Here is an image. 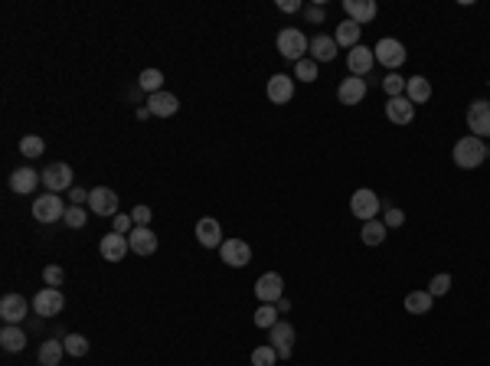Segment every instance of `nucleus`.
<instances>
[{"mask_svg":"<svg viewBox=\"0 0 490 366\" xmlns=\"http://www.w3.org/2000/svg\"><path fill=\"white\" fill-rule=\"evenodd\" d=\"M89 210H92L95 216H108V219H115V216H118V193L108 190V187L89 190Z\"/></svg>","mask_w":490,"mask_h":366,"instance_id":"obj_6","label":"nucleus"},{"mask_svg":"<svg viewBox=\"0 0 490 366\" xmlns=\"http://www.w3.org/2000/svg\"><path fill=\"white\" fill-rule=\"evenodd\" d=\"M62 222H66L69 229H82L85 222H89V210H82V206H76V203H69V210H66V216H62Z\"/></svg>","mask_w":490,"mask_h":366,"instance_id":"obj_35","label":"nucleus"},{"mask_svg":"<svg viewBox=\"0 0 490 366\" xmlns=\"http://www.w3.org/2000/svg\"><path fill=\"white\" fill-rule=\"evenodd\" d=\"M347 66H350V72H353V76H360L363 79L366 72H370L372 66H376V52L370 50V46H353V50L347 52Z\"/></svg>","mask_w":490,"mask_h":366,"instance_id":"obj_18","label":"nucleus"},{"mask_svg":"<svg viewBox=\"0 0 490 366\" xmlns=\"http://www.w3.org/2000/svg\"><path fill=\"white\" fill-rule=\"evenodd\" d=\"M360 33H363V26L353 23V20H343V23L334 30V40H337V46L353 50V46H360Z\"/></svg>","mask_w":490,"mask_h":366,"instance_id":"obj_27","label":"nucleus"},{"mask_svg":"<svg viewBox=\"0 0 490 366\" xmlns=\"http://www.w3.org/2000/svg\"><path fill=\"white\" fill-rule=\"evenodd\" d=\"M295 76L301 79V82H317L321 69H317V62L314 59H301V62H295Z\"/></svg>","mask_w":490,"mask_h":366,"instance_id":"obj_39","label":"nucleus"},{"mask_svg":"<svg viewBox=\"0 0 490 366\" xmlns=\"http://www.w3.org/2000/svg\"><path fill=\"white\" fill-rule=\"evenodd\" d=\"M386 229H399V226H402V222H406V213H402V210H396V206H389L386 210Z\"/></svg>","mask_w":490,"mask_h":366,"instance_id":"obj_43","label":"nucleus"},{"mask_svg":"<svg viewBox=\"0 0 490 366\" xmlns=\"http://www.w3.org/2000/svg\"><path fill=\"white\" fill-rule=\"evenodd\" d=\"M0 347L7 350V353H20L26 347V333L20 331V324H4V331H0Z\"/></svg>","mask_w":490,"mask_h":366,"instance_id":"obj_25","label":"nucleus"},{"mask_svg":"<svg viewBox=\"0 0 490 366\" xmlns=\"http://www.w3.org/2000/svg\"><path fill=\"white\" fill-rule=\"evenodd\" d=\"M337 40H334V36H327V33H317L311 40V59L314 62H330L334 59V56H337Z\"/></svg>","mask_w":490,"mask_h":366,"instance_id":"obj_23","label":"nucleus"},{"mask_svg":"<svg viewBox=\"0 0 490 366\" xmlns=\"http://www.w3.org/2000/svg\"><path fill=\"white\" fill-rule=\"evenodd\" d=\"M431 294V298H445L451 291V275L448 272H441V275H435V278L428 281V288H425Z\"/></svg>","mask_w":490,"mask_h":366,"instance_id":"obj_38","label":"nucleus"},{"mask_svg":"<svg viewBox=\"0 0 490 366\" xmlns=\"http://www.w3.org/2000/svg\"><path fill=\"white\" fill-rule=\"evenodd\" d=\"M386 118L392 121V125H412L415 121V105L409 102L406 95H402V98H389L386 102Z\"/></svg>","mask_w":490,"mask_h":366,"instance_id":"obj_21","label":"nucleus"},{"mask_svg":"<svg viewBox=\"0 0 490 366\" xmlns=\"http://www.w3.org/2000/svg\"><path fill=\"white\" fill-rule=\"evenodd\" d=\"M278 353H275V347L271 343H265V347H255L252 350V366H275L278 363Z\"/></svg>","mask_w":490,"mask_h":366,"instance_id":"obj_37","label":"nucleus"},{"mask_svg":"<svg viewBox=\"0 0 490 366\" xmlns=\"http://www.w3.org/2000/svg\"><path fill=\"white\" fill-rule=\"evenodd\" d=\"M406 82L409 79H402L399 72H389V76L382 79V92H386L389 98H402V95H406Z\"/></svg>","mask_w":490,"mask_h":366,"instance_id":"obj_34","label":"nucleus"},{"mask_svg":"<svg viewBox=\"0 0 490 366\" xmlns=\"http://www.w3.org/2000/svg\"><path fill=\"white\" fill-rule=\"evenodd\" d=\"M127 242H131V252H135V256L147 258L157 252V236L151 232V226H135L131 236H127Z\"/></svg>","mask_w":490,"mask_h":366,"instance_id":"obj_16","label":"nucleus"},{"mask_svg":"<svg viewBox=\"0 0 490 366\" xmlns=\"http://www.w3.org/2000/svg\"><path fill=\"white\" fill-rule=\"evenodd\" d=\"M467 128L474 137H490V102L487 98H477V102L467 105Z\"/></svg>","mask_w":490,"mask_h":366,"instance_id":"obj_7","label":"nucleus"},{"mask_svg":"<svg viewBox=\"0 0 490 366\" xmlns=\"http://www.w3.org/2000/svg\"><path fill=\"white\" fill-rule=\"evenodd\" d=\"M66 210H69V206L59 200V193H42V196H36V203H33V219L50 226V222L62 219Z\"/></svg>","mask_w":490,"mask_h":366,"instance_id":"obj_3","label":"nucleus"},{"mask_svg":"<svg viewBox=\"0 0 490 366\" xmlns=\"http://www.w3.org/2000/svg\"><path fill=\"white\" fill-rule=\"evenodd\" d=\"M278 10L281 13H297V10H304V7H301V0H278Z\"/></svg>","mask_w":490,"mask_h":366,"instance_id":"obj_44","label":"nucleus"},{"mask_svg":"<svg viewBox=\"0 0 490 366\" xmlns=\"http://www.w3.org/2000/svg\"><path fill=\"white\" fill-rule=\"evenodd\" d=\"M62 353H66V343L62 341H42L40 343V363L42 366H59V360H62Z\"/></svg>","mask_w":490,"mask_h":366,"instance_id":"obj_28","label":"nucleus"},{"mask_svg":"<svg viewBox=\"0 0 490 366\" xmlns=\"http://www.w3.org/2000/svg\"><path fill=\"white\" fill-rule=\"evenodd\" d=\"M0 317H4V324H20L26 317V298L23 294H17V291H10V294H4L0 298Z\"/></svg>","mask_w":490,"mask_h":366,"instance_id":"obj_17","label":"nucleus"},{"mask_svg":"<svg viewBox=\"0 0 490 366\" xmlns=\"http://www.w3.org/2000/svg\"><path fill=\"white\" fill-rule=\"evenodd\" d=\"M304 17L311 23H324V7H304Z\"/></svg>","mask_w":490,"mask_h":366,"instance_id":"obj_45","label":"nucleus"},{"mask_svg":"<svg viewBox=\"0 0 490 366\" xmlns=\"http://www.w3.org/2000/svg\"><path fill=\"white\" fill-rule=\"evenodd\" d=\"M350 213L363 222L376 219V213H380V196L372 193V190H356V193L350 196Z\"/></svg>","mask_w":490,"mask_h":366,"instance_id":"obj_10","label":"nucleus"},{"mask_svg":"<svg viewBox=\"0 0 490 366\" xmlns=\"http://www.w3.org/2000/svg\"><path fill=\"white\" fill-rule=\"evenodd\" d=\"M343 10H347V20H353L360 26L376 17V4L372 0H343Z\"/></svg>","mask_w":490,"mask_h":366,"instance_id":"obj_24","label":"nucleus"},{"mask_svg":"<svg viewBox=\"0 0 490 366\" xmlns=\"http://www.w3.org/2000/svg\"><path fill=\"white\" fill-rule=\"evenodd\" d=\"M487 157H490V147H487Z\"/></svg>","mask_w":490,"mask_h":366,"instance_id":"obj_47","label":"nucleus"},{"mask_svg":"<svg viewBox=\"0 0 490 366\" xmlns=\"http://www.w3.org/2000/svg\"><path fill=\"white\" fill-rule=\"evenodd\" d=\"M147 111L151 115H157V118H173L180 111V102H177V95H170V92H157L147 98Z\"/></svg>","mask_w":490,"mask_h":366,"instance_id":"obj_22","label":"nucleus"},{"mask_svg":"<svg viewBox=\"0 0 490 366\" xmlns=\"http://www.w3.org/2000/svg\"><path fill=\"white\" fill-rule=\"evenodd\" d=\"M295 98V79L278 72V76L268 79V102L271 105H287Z\"/></svg>","mask_w":490,"mask_h":366,"instance_id":"obj_15","label":"nucleus"},{"mask_svg":"<svg viewBox=\"0 0 490 366\" xmlns=\"http://www.w3.org/2000/svg\"><path fill=\"white\" fill-rule=\"evenodd\" d=\"M72 203H76V206L89 203V193H85V190H79V187H72Z\"/></svg>","mask_w":490,"mask_h":366,"instance_id":"obj_46","label":"nucleus"},{"mask_svg":"<svg viewBox=\"0 0 490 366\" xmlns=\"http://www.w3.org/2000/svg\"><path fill=\"white\" fill-rule=\"evenodd\" d=\"M372 52H376V62H382L386 69H399L406 62V46L392 40V36H382L380 43L372 46Z\"/></svg>","mask_w":490,"mask_h":366,"instance_id":"obj_9","label":"nucleus"},{"mask_svg":"<svg viewBox=\"0 0 490 366\" xmlns=\"http://www.w3.org/2000/svg\"><path fill=\"white\" fill-rule=\"evenodd\" d=\"M281 294H285V278L278 272H265L262 278L255 281V298L262 304H278Z\"/></svg>","mask_w":490,"mask_h":366,"instance_id":"obj_8","label":"nucleus"},{"mask_svg":"<svg viewBox=\"0 0 490 366\" xmlns=\"http://www.w3.org/2000/svg\"><path fill=\"white\" fill-rule=\"evenodd\" d=\"M137 86H141L144 92H151V95L164 92V72L161 69H144L141 79H137Z\"/></svg>","mask_w":490,"mask_h":366,"instance_id":"obj_32","label":"nucleus"},{"mask_svg":"<svg viewBox=\"0 0 490 366\" xmlns=\"http://www.w3.org/2000/svg\"><path fill=\"white\" fill-rule=\"evenodd\" d=\"M40 183H42V173H36L33 167H20V171L10 173V190H13V193H20V196L33 193Z\"/></svg>","mask_w":490,"mask_h":366,"instance_id":"obj_19","label":"nucleus"},{"mask_svg":"<svg viewBox=\"0 0 490 366\" xmlns=\"http://www.w3.org/2000/svg\"><path fill=\"white\" fill-rule=\"evenodd\" d=\"M451 157H455V164L461 167V171H474V167H481L484 161H487V144H484L481 137H461L455 144V151H451Z\"/></svg>","mask_w":490,"mask_h":366,"instance_id":"obj_1","label":"nucleus"},{"mask_svg":"<svg viewBox=\"0 0 490 366\" xmlns=\"http://www.w3.org/2000/svg\"><path fill=\"white\" fill-rule=\"evenodd\" d=\"M196 242L203 248H220L226 239H222V226L212 216H203V219L196 222Z\"/></svg>","mask_w":490,"mask_h":366,"instance_id":"obj_14","label":"nucleus"},{"mask_svg":"<svg viewBox=\"0 0 490 366\" xmlns=\"http://www.w3.org/2000/svg\"><path fill=\"white\" fill-rule=\"evenodd\" d=\"M98 252H102L105 262H125V256L131 252V242H127L121 232H108V236H102V242H98Z\"/></svg>","mask_w":490,"mask_h":366,"instance_id":"obj_13","label":"nucleus"},{"mask_svg":"<svg viewBox=\"0 0 490 366\" xmlns=\"http://www.w3.org/2000/svg\"><path fill=\"white\" fill-rule=\"evenodd\" d=\"M220 258L229 268H245V265L252 262V246L245 239H226L220 246Z\"/></svg>","mask_w":490,"mask_h":366,"instance_id":"obj_5","label":"nucleus"},{"mask_svg":"<svg viewBox=\"0 0 490 366\" xmlns=\"http://www.w3.org/2000/svg\"><path fill=\"white\" fill-rule=\"evenodd\" d=\"M72 167L69 164H62V161H56V164H46V171H42V183H46V190L50 193H62V190H72L76 183H72Z\"/></svg>","mask_w":490,"mask_h":366,"instance_id":"obj_4","label":"nucleus"},{"mask_svg":"<svg viewBox=\"0 0 490 366\" xmlns=\"http://www.w3.org/2000/svg\"><path fill=\"white\" fill-rule=\"evenodd\" d=\"M268 343L275 347V353H278L281 360H287L291 357V350H295V327H291L287 321H278L268 331Z\"/></svg>","mask_w":490,"mask_h":366,"instance_id":"obj_12","label":"nucleus"},{"mask_svg":"<svg viewBox=\"0 0 490 366\" xmlns=\"http://www.w3.org/2000/svg\"><path fill=\"white\" fill-rule=\"evenodd\" d=\"M337 98H340V105H360L366 98V79H360V76L343 79L337 88Z\"/></svg>","mask_w":490,"mask_h":366,"instance_id":"obj_20","label":"nucleus"},{"mask_svg":"<svg viewBox=\"0 0 490 366\" xmlns=\"http://www.w3.org/2000/svg\"><path fill=\"white\" fill-rule=\"evenodd\" d=\"M275 46H278V52L285 56V59H291V62H301L307 56V50H311L307 36L301 33L297 26H287V30H281L278 40H275Z\"/></svg>","mask_w":490,"mask_h":366,"instance_id":"obj_2","label":"nucleus"},{"mask_svg":"<svg viewBox=\"0 0 490 366\" xmlns=\"http://www.w3.org/2000/svg\"><path fill=\"white\" fill-rule=\"evenodd\" d=\"M363 242L366 246H382L386 242V222L382 219H370V222H363Z\"/></svg>","mask_w":490,"mask_h":366,"instance_id":"obj_29","label":"nucleus"},{"mask_svg":"<svg viewBox=\"0 0 490 366\" xmlns=\"http://www.w3.org/2000/svg\"><path fill=\"white\" fill-rule=\"evenodd\" d=\"M431 294L428 291H412V294H406V311L409 314H428L431 311Z\"/></svg>","mask_w":490,"mask_h":366,"instance_id":"obj_30","label":"nucleus"},{"mask_svg":"<svg viewBox=\"0 0 490 366\" xmlns=\"http://www.w3.org/2000/svg\"><path fill=\"white\" fill-rule=\"evenodd\" d=\"M111 226L115 229L111 232H121V236H131V229H135V219H131V213H118L115 219H111Z\"/></svg>","mask_w":490,"mask_h":366,"instance_id":"obj_41","label":"nucleus"},{"mask_svg":"<svg viewBox=\"0 0 490 366\" xmlns=\"http://www.w3.org/2000/svg\"><path fill=\"white\" fill-rule=\"evenodd\" d=\"M406 98H409L412 105H425V102L431 98V82H428L425 76H412V79L406 82Z\"/></svg>","mask_w":490,"mask_h":366,"instance_id":"obj_26","label":"nucleus"},{"mask_svg":"<svg viewBox=\"0 0 490 366\" xmlns=\"http://www.w3.org/2000/svg\"><path fill=\"white\" fill-rule=\"evenodd\" d=\"M66 307V298H62L59 288H40L33 298V311L40 317H56Z\"/></svg>","mask_w":490,"mask_h":366,"instance_id":"obj_11","label":"nucleus"},{"mask_svg":"<svg viewBox=\"0 0 490 366\" xmlns=\"http://www.w3.org/2000/svg\"><path fill=\"white\" fill-rule=\"evenodd\" d=\"M42 281H46V288H62V281H66L62 265H46L42 268Z\"/></svg>","mask_w":490,"mask_h":366,"instance_id":"obj_40","label":"nucleus"},{"mask_svg":"<svg viewBox=\"0 0 490 366\" xmlns=\"http://www.w3.org/2000/svg\"><path fill=\"white\" fill-rule=\"evenodd\" d=\"M281 311L275 304H258L255 307V327H262V331H271V327H275V324L281 321Z\"/></svg>","mask_w":490,"mask_h":366,"instance_id":"obj_31","label":"nucleus"},{"mask_svg":"<svg viewBox=\"0 0 490 366\" xmlns=\"http://www.w3.org/2000/svg\"><path fill=\"white\" fill-rule=\"evenodd\" d=\"M151 216H154V210L151 206H135V210H131V219H135V226H151Z\"/></svg>","mask_w":490,"mask_h":366,"instance_id":"obj_42","label":"nucleus"},{"mask_svg":"<svg viewBox=\"0 0 490 366\" xmlns=\"http://www.w3.org/2000/svg\"><path fill=\"white\" fill-rule=\"evenodd\" d=\"M20 154L23 157H42L46 154V141L40 135H23L20 137Z\"/></svg>","mask_w":490,"mask_h":366,"instance_id":"obj_33","label":"nucleus"},{"mask_svg":"<svg viewBox=\"0 0 490 366\" xmlns=\"http://www.w3.org/2000/svg\"><path fill=\"white\" fill-rule=\"evenodd\" d=\"M62 343H66V353H69V357H85V353H89V341H85L82 333H66V337H62Z\"/></svg>","mask_w":490,"mask_h":366,"instance_id":"obj_36","label":"nucleus"}]
</instances>
